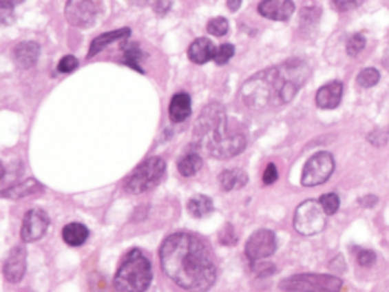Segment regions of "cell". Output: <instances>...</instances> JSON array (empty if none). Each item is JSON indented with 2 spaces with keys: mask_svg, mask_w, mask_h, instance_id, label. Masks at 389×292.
Masks as SVG:
<instances>
[{
  "mask_svg": "<svg viewBox=\"0 0 389 292\" xmlns=\"http://www.w3.org/2000/svg\"><path fill=\"white\" fill-rule=\"evenodd\" d=\"M207 32L215 36H222L229 32V20L224 17H215L207 23Z\"/></svg>",
  "mask_w": 389,
  "mask_h": 292,
  "instance_id": "cell-28",
  "label": "cell"
},
{
  "mask_svg": "<svg viewBox=\"0 0 389 292\" xmlns=\"http://www.w3.org/2000/svg\"><path fill=\"white\" fill-rule=\"evenodd\" d=\"M12 58L17 67L23 70L32 69L40 58V46L35 41H21L14 48Z\"/></svg>",
  "mask_w": 389,
  "mask_h": 292,
  "instance_id": "cell-14",
  "label": "cell"
},
{
  "mask_svg": "<svg viewBox=\"0 0 389 292\" xmlns=\"http://www.w3.org/2000/svg\"><path fill=\"white\" fill-rule=\"evenodd\" d=\"M368 140L372 143V145H376V146H381V145H385L388 140H389V129H376V131H372V133H370L368 136Z\"/></svg>",
  "mask_w": 389,
  "mask_h": 292,
  "instance_id": "cell-35",
  "label": "cell"
},
{
  "mask_svg": "<svg viewBox=\"0 0 389 292\" xmlns=\"http://www.w3.org/2000/svg\"><path fill=\"white\" fill-rule=\"evenodd\" d=\"M319 202L327 215H335L341 206V200L336 194H324L319 198Z\"/></svg>",
  "mask_w": 389,
  "mask_h": 292,
  "instance_id": "cell-27",
  "label": "cell"
},
{
  "mask_svg": "<svg viewBox=\"0 0 389 292\" xmlns=\"http://www.w3.org/2000/svg\"><path fill=\"white\" fill-rule=\"evenodd\" d=\"M78 60L73 55H65L61 58V61L58 63V72L60 73H70L78 67Z\"/></svg>",
  "mask_w": 389,
  "mask_h": 292,
  "instance_id": "cell-32",
  "label": "cell"
},
{
  "mask_svg": "<svg viewBox=\"0 0 389 292\" xmlns=\"http://www.w3.org/2000/svg\"><path fill=\"white\" fill-rule=\"evenodd\" d=\"M327 213L317 200L301 202L293 215V227L303 236H315L326 229Z\"/></svg>",
  "mask_w": 389,
  "mask_h": 292,
  "instance_id": "cell-7",
  "label": "cell"
},
{
  "mask_svg": "<svg viewBox=\"0 0 389 292\" xmlns=\"http://www.w3.org/2000/svg\"><path fill=\"white\" fill-rule=\"evenodd\" d=\"M335 171V158L327 151L317 152L307 160L301 175V185L306 187H315L324 182L332 177Z\"/></svg>",
  "mask_w": 389,
  "mask_h": 292,
  "instance_id": "cell-8",
  "label": "cell"
},
{
  "mask_svg": "<svg viewBox=\"0 0 389 292\" xmlns=\"http://www.w3.org/2000/svg\"><path fill=\"white\" fill-rule=\"evenodd\" d=\"M193 136L196 143L209 156L219 160L236 157L246 148V138L244 134L229 133L225 108L218 102H211L202 108L195 122Z\"/></svg>",
  "mask_w": 389,
  "mask_h": 292,
  "instance_id": "cell-3",
  "label": "cell"
},
{
  "mask_svg": "<svg viewBox=\"0 0 389 292\" xmlns=\"http://www.w3.org/2000/svg\"><path fill=\"white\" fill-rule=\"evenodd\" d=\"M96 6L93 0H67L64 8L65 20L75 28H90L96 20Z\"/></svg>",
  "mask_w": 389,
  "mask_h": 292,
  "instance_id": "cell-10",
  "label": "cell"
},
{
  "mask_svg": "<svg viewBox=\"0 0 389 292\" xmlns=\"http://www.w3.org/2000/svg\"><path fill=\"white\" fill-rule=\"evenodd\" d=\"M227 6H229V10H231L233 12H236L242 6V0H227Z\"/></svg>",
  "mask_w": 389,
  "mask_h": 292,
  "instance_id": "cell-39",
  "label": "cell"
},
{
  "mask_svg": "<svg viewBox=\"0 0 389 292\" xmlns=\"http://www.w3.org/2000/svg\"><path fill=\"white\" fill-rule=\"evenodd\" d=\"M0 21L3 25H10L14 21V5L8 0H0Z\"/></svg>",
  "mask_w": 389,
  "mask_h": 292,
  "instance_id": "cell-30",
  "label": "cell"
},
{
  "mask_svg": "<svg viewBox=\"0 0 389 292\" xmlns=\"http://www.w3.org/2000/svg\"><path fill=\"white\" fill-rule=\"evenodd\" d=\"M213 201L205 195H195L193 198H190L187 202L189 213L193 218H204L213 211Z\"/></svg>",
  "mask_w": 389,
  "mask_h": 292,
  "instance_id": "cell-22",
  "label": "cell"
},
{
  "mask_svg": "<svg viewBox=\"0 0 389 292\" xmlns=\"http://www.w3.org/2000/svg\"><path fill=\"white\" fill-rule=\"evenodd\" d=\"M309 73L306 61L298 58L286 60L248 78L240 89V98L251 110L289 104L309 78Z\"/></svg>",
  "mask_w": 389,
  "mask_h": 292,
  "instance_id": "cell-2",
  "label": "cell"
},
{
  "mask_svg": "<svg viewBox=\"0 0 389 292\" xmlns=\"http://www.w3.org/2000/svg\"><path fill=\"white\" fill-rule=\"evenodd\" d=\"M359 202H361L364 207H372L374 204L377 202V198H376V196H374V195H365L364 198L359 200Z\"/></svg>",
  "mask_w": 389,
  "mask_h": 292,
  "instance_id": "cell-38",
  "label": "cell"
},
{
  "mask_svg": "<svg viewBox=\"0 0 389 292\" xmlns=\"http://www.w3.org/2000/svg\"><path fill=\"white\" fill-rule=\"evenodd\" d=\"M166 162L161 157H151L138 165L125 180V191L129 194H143L156 187L163 180Z\"/></svg>",
  "mask_w": 389,
  "mask_h": 292,
  "instance_id": "cell-5",
  "label": "cell"
},
{
  "mask_svg": "<svg viewBox=\"0 0 389 292\" xmlns=\"http://www.w3.org/2000/svg\"><path fill=\"white\" fill-rule=\"evenodd\" d=\"M361 3H362V0H332L333 8L337 10V11H341V12L355 10Z\"/></svg>",
  "mask_w": 389,
  "mask_h": 292,
  "instance_id": "cell-33",
  "label": "cell"
},
{
  "mask_svg": "<svg viewBox=\"0 0 389 292\" xmlns=\"http://www.w3.org/2000/svg\"><path fill=\"white\" fill-rule=\"evenodd\" d=\"M128 36H131V29L129 28H122V29H116V31L112 32H105L99 36H96L92 41L90 45V50H89V58H93L94 55H98L99 52H102L105 48H108L109 45H113L114 41L119 40H127Z\"/></svg>",
  "mask_w": 389,
  "mask_h": 292,
  "instance_id": "cell-19",
  "label": "cell"
},
{
  "mask_svg": "<svg viewBox=\"0 0 389 292\" xmlns=\"http://www.w3.org/2000/svg\"><path fill=\"white\" fill-rule=\"evenodd\" d=\"M286 292H341L342 280L328 274H295L278 283Z\"/></svg>",
  "mask_w": 389,
  "mask_h": 292,
  "instance_id": "cell-6",
  "label": "cell"
},
{
  "mask_svg": "<svg viewBox=\"0 0 389 292\" xmlns=\"http://www.w3.org/2000/svg\"><path fill=\"white\" fill-rule=\"evenodd\" d=\"M8 2H11L14 6H16V5H19V3L23 2V0H8Z\"/></svg>",
  "mask_w": 389,
  "mask_h": 292,
  "instance_id": "cell-40",
  "label": "cell"
},
{
  "mask_svg": "<svg viewBox=\"0 0 389 292\" xmlns=\"http://www.w3.org/2000/svg\"><path fill=\"white\" fill-rule=\"evenodd\" d=\"M202 167V158L198 154H189L178 162V172L182 177H193Z\"/></svg>",
  "mask_w": 389,
  "mask_h": 292,
  "instance_id": "cell-24",
  "label": "cell"
},
{
  "mask_svg": "<svg viewBox=\"0 0 389 292\" xmlns=\"http://www.w3.org/2000/svg\"><path fill=\"white\" fill-rule=\"evenodd\" d=\"M40 192H43L41 182L34 178H28L25 181L16 182V185H11L10 187L2 189V196L6 200H20L25 198V196L35 195Z\"/></svg>",
  "mask_w": 389,
  "mask_h": 292,
  "instance_id": "cell-17",
  "label": "cell"
},
{
  "mask_svg": "<svg viewBox=\"0 0 389 292\" xmlns=\"http://www.w3.org/2000/svg\"><path fill=\"white\" fill-rule=\"evenodd\" d=\"M233 56H234V46L230 45V43H225V45H221L216 49V54H215V58H213V61L219 65H224L229 63Z\"/></svg>",
  "mask_w": 389,
  "mask_h": 292,
  "instance_id": "cell-29",
  "label": "cell"
},
{
  "mask_svg": "<svg viewBox=\"0 0 389 292\" xmlns=\"http://www.w3.org/2000/svg\"><path fill=\"white\" fill-rule=\"evenodd\" d=\"M61 235H63V240L69 247H81L83 244H85L87 239H89L90 231L84 224L70 222L63 229Z\"/></svg>",
  "mask_w": 389,
  "mask_h": 292,
  "instance_id": "cell-21",
  "label": "cell"
},
{
  "mask_svg": "<svg viewBox=\"0 0 389 292\" xmlns=\"http://www.w3.org/2000/svg\"><path fill=\"white\" fill-rule=\"evenodd\" d=\"M277 250V239L273 230H257L253 233L245 245V254L249 262L265 260Z\"/></svg>",
  "mask_w": 389,
  "mask_h": 292,
  "instance_id": "cell-9",
  "label": "cell"
},
{
  "mask_svg": "<svg viewBox=\"0 0 389 292\" xmlns=\"http://www.w3.org/2000/svg\"><path fill=\"white\" fill-rule=\"evenodd\" d=\"M278 180V171H277V166L274 163H269L266 166L265 172H263V182H265L266 186L269 185H274V182Z\"/></svg>",
  "mask_w": 389,
  "mask_h": 292,
  "instance_id": "cell-36",
  "label": "cell"
},
{
  "mask_svg": "<svg viewBox=\"0 0 389 292\" xmlns=\"http://www.w3.org/2000/svg\"><path fill=\"white\" fill-rule=\"evenodd\" d=\"M192 114V99L187 93H177L169 104V118L175 123H181Z\"/></svg>",
  "mask_w": 389,
  "mask_h": 292,
  "instance_id": "cell-18",
  "label": "cell"
},
{
  "mask_svg": "<svg viewBox=\"0 0 389 292\" xmlns=\"http://www.w3.org/2000/svg\"><path fill=\"white\" fill-rule=\"evenodd\" d=\"M257 11L265 19L286 21L292 17L293 11H295V5H293L292 0H262Z\"/></svg>",
  "mask_w": 389,
  "mask_h": 292,
  "instance_id": "cell-13",
  "label": "cell"
},
{
  "mask_svg": "<svg viewBox=\"0 0 389 292\" xmlns=\"http://www.w3.org/2000/svg\"><path fill=\"white\" fill-rule=\"evenodd\" d=\"M365 45H366L365 36L362 34H355L350 36L347 41V46L345 48H347V54L350 56H357L365 49Z\"/></svg>",
  "mask_w": 389,
  "mask_h": 292,
  "instance_id": "cell-26",
  "label": "cell"
},
{
  "mask_svg": "<svg viewBox=\"0 0 389 292\" xmlns=\"http://www.w3.org/2000/svg\"><path fill=\"white\" fill-rule=\"evenodd\" d=\"M251 268H253V271L255 273V275H259V277H266V275H271L275 271V268H274L273 264H266V262H263V260L251 262Z\"/></svg>",
  "mask_w": 389,
  "mask_h": 292,
  "instance_id": "cell-31",
  "label": "cell"
},
{
  "mask_svg": "<svg viewBox=\"0 0 389 292\" xmlns=\"http://www.w3.org/2000/svg\"><path fill=\"white\" fill-rule=\"evenodd\" d=\"M26 273V248L25 245L14 247L3 265V275L10 283H19Z\"/></svg>",
  "mask_w": 389,
  "mask_h": 292,
  "instance_id": "cell-12",
  "label": "cell"
},
{
  "mask_svg": "<svg viewBox=\"0 0 389 292\" xmlns=\"http://www.w3.org/2000/svg\"><path fill=\"white\" fill-rule=\"evenodd\" d=\"M160 262L167 279L185 291L205 292L216 282L218 269L209 248L187 231L172 233L163 240Z\"/></svg>",
  "mask_w": 389,
  "mask_h": 292,
  "instance_id": "cell-1",
  "label": "cell"
},
{
  "mask_svg": "<svg viewBox=\"0 0 389 292\" xmlns=\"http://www.w3.org/2000/svg\"><path fill=\"white\" fill-rule=\"evenodd\" d=\"M171 6L172 2H169V0H157V2L154 3V10H156L157 14H166Z\"/></svg>",
  "mask_w": 389,
  "mask_h": 292,
  "instance_id": "cell-37",
  "label": "cell"
},
{
  "mask_svg": "<svg viewBox=\"0 0 389 292\" xmlns=\"http://www.w3.org/2000/svg\"><path fill=\"white\" fill-rule=\"evenodd\" d=\"M122 49H123V63L129 65L131 69L137 70L138 73H143V69L140 67L143 52L140 50V48H138V45L131 43V45H125Z\"/></svg>",
  "mask_w": 389,
  "mask_h": 292,
  "instance_id": "cell-23",
  "label": "cell"
},
{
  "mask_svg": "<svg viewBox=\"0 0 389 292\" xmlns=\"http://www.w3.org/2000/svg\"><path fill=\"white\" fill-rule=\"evenodd\" d=\"M219 186L222 187V191L230 192V191H238L246 186L248 182V175L244 169H225L219 175Z\"/></svg>",
  "mask_w": 389,
  "mask_h": 292,
  "instance_id": "cell-20",
  "label": "cell"
},
{
  "mask_svg": "<svg viewBox=\"0 0 389 292\" xmlns=\"http://www.w3.org/2000/svg\"><path fill=\"white\" fill-rule=\"evenodd\" d=\"M380 81V73L377 69H364L357 75V84L362 87V89H371V87L376 85Z\"/></svg>",
  "mask_w": 389,
  "mask_h": 292,
  "instance_id": "cell-25",
  "label": "cell"
},
{
  "mask_svg": "<svg viewBox=\"0 0 389 292\" xmlns=\"http://www.w3.org/2000/svg\"><path fill=\"white\" fill-rule=\"evenodd\" d=\"M49 224L50 219L45 210L31 209L25 215L23 222H21V230H20L21 240H23L25 244H29L41 239L46 235Z\"/></svg>",
  "mask_w": 389,
  "mask_h": 292,
  "instance_id": "cell-11",
  "label": "cell"
},
{
  "mask_svg": "<svg viewBox=\"0 0 389 292\" xmlns=\"http://www.w3.org/2000/svg\"><path fill=\"white\" fill-rule=\"evenodd\" d=\"M216 49L218 48L215 46V43H213L210 39H207V36H201V39L195 40L192 45L189 46L187 55L192 63L205 64L215 58Z\"/></svg>",
  "mask_w": 389,
  "mask_h": 292,
  "instance_id": "cell-16",
  "label": "cell"
},
{
  "mask_svg": "<svg viewBox=\"0 0 389 292\" xmlns=\"http://www.w3.org/2000/svg\"><path fill=\"white\" fill-rule=\"evenodd\" d=\"M376 259H377L376 253L371 251V250H362V251H359V254H357V264L361 267H365V268H368V267L376 264Z\"/></svg>",
  "mask_w": 389,
  "mask_h": 292,
  "instance_id": "cell-34",
  "label": "cell"
},
{
  "mask_svg": "<svg viewBox=\"0 0 389 292\" xmlns=\"http://www.w3.org/2000/svg\"><path fill=\"white\" fill-rule=\"evenodd\" d=\"M152 282V267L142 250L134 248L123 255L113 284L119 292H145Z\"/></svg>",
  "mask_w": 389,
  "mask_h": 292,
  "instance_id": "cell-4",
  "label": "cell"
},
{
  "mask_svg": "<svg viewBox=\"0 0 389 292\" xmlns=\"http://www.w3.org/2000/svg\"><path fill=\"white\" fill-rule=\"evenodd\" d=\"M344 93V85L339 81H332L326 85H322L317 92L315 102L322 110H333L341 104Z\"/></svg>",
  "mask_w": 389,
  "mask_h": 292,
  "instance_id": "cell-15",
  "label": "cell"
}]
</instances>
